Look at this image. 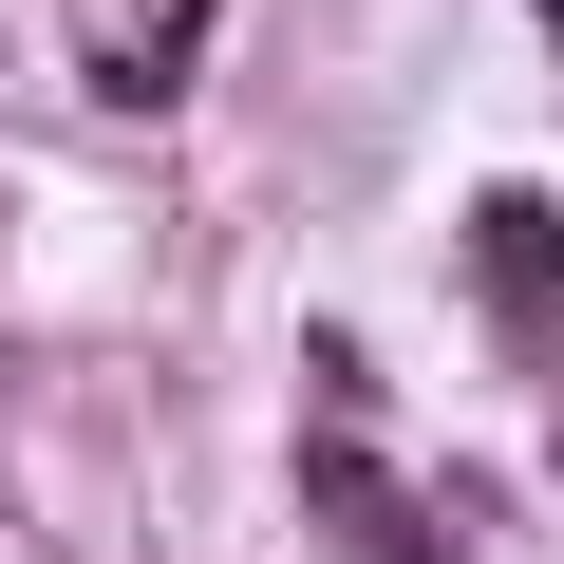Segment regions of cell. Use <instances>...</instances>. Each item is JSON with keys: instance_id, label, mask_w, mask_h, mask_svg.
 Here are the masks:
<instances>
[{"instance_id": "6da1fadb", "label": "cell", "mask_w": 564, "mask_h": 564, "mask_svg": "<svg viewBox=\"0 0 564 564\" xmlns=\"http://www.w3.org/2000/svg\"><path fill=\"white\" fill-rule=\"evenodd\" d=\"M470 302H489L527 358H564V207H545V188H489V207H470Z\"/></svg>"}, {"instance_id": "7a4b0ae2", "label": "cell", "mask_w": 564, "mask_h": 564, "mask_svg": "<svg viewBox=\"0 0 564 564\" xmlns=\"http://www.w3.org/2000/svg\"><path fill=\"white\" fill-rule=\"evenodd\" d=\"M321 527H339L358 564H452V527H433L395 470H339V452H321Z\"/></svg>"}]
</instances>
